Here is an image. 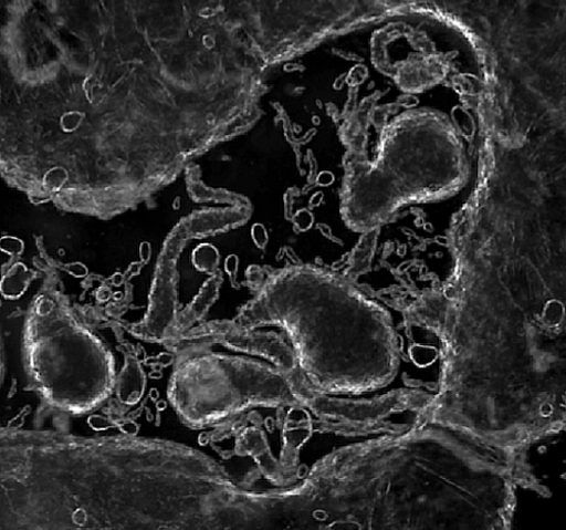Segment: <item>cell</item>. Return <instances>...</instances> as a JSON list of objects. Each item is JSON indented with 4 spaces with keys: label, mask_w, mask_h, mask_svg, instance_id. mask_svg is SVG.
Wrapping results in <instances>:
<instances>
[{
    "label": "cell",
    "mask_w": 566,
    "mask_h": 530,
    "mask_svg": "<svg viewBox=\"0 0 566 530\" xmlns=\"http://www.w3.org/2000/svg\"><path fill=\"white\" fill-rule=\"evenodd\" d=\"M248 284L253 298L234 322L283 333L313 396L377 389L395 376L389 314L343 276L311 264L256 267Z\"/></svg>",
    "instance_id": "obj_1"
},
{
    "label": "cell",
    "mask_w": 566,
    "mask_h": 530,
    "mask_svg": "<svg viewBox=\"0 0 566 530\" xmlns=\"http://www.w3.org/2000/svg\"><path fill=\"white\" fill-rule=\"evenodd\" d=\"M24 360L35 392L74 414L105 403L116 385L113 354L54 288L42 289L28 310Z\"/></svg>",
    "instance_id": "obj_2"
},
{
    "label": "cell",
    "mask_w": 566,
    "mask_h": 530,
    "mask_svg": "<svg viewBox=\"0 0 566 530\" xmlns=\"http://www.w3.org/2000/svg\"><path fill=\"white\" fill-rule=\"evenodd\" d=\"M176 363L169 399L181 420L206 427L256 407L305 406L310 394L266 361L213 352L210 345L172 342Z\"/></svg>",
    "instance_id": "obj_3"
},
{
    "label": "cell",
    "mask_w": 566,
    "mask_h": 530,
    "mask_svg": "<svg viewBox=\"0 0 566 530\" xmlns=\"http://www.w3.org/2000/svg\"><path fill=\"white\" fill-rule=\"evenodd\" d=\"M171 342L220 345L235 353L263 358L296 378L310 394L300 375L294 351L280 331L247 328L234 321L212 322L188 329Z\"/></svg>",
    "instance_id": "obj_4"
}]
</instances>
